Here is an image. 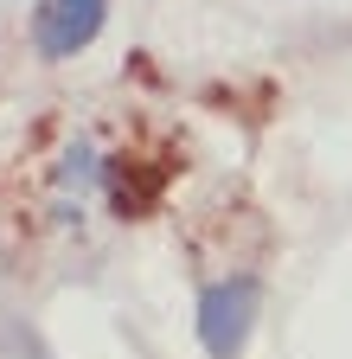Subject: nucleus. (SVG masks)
Listing matches in <instances>:
<instances>
[{"label":"nucleus","mask_w":352,"mask_h":359,"mask_svg":"<svg viewBox=\"0 0 352 359\" xmlns=\"http://www.w3.org/2000/svg\"><path fill=\"white\" fill-rule=\"evenodd\" d=\"M103 13H109V0H38L32 7V52L52 65L90 52L103 32Z\"/></svg>","instance_id":"2"},{"label":"nucleus","mask_w":352,"mask_h":359,"mask_svg":"<svg viewBox=\"0 0 352 359\" xmlns=\"http://www.w3.org/2000/svg\"><path fill=\"white\" fill-rule=\"evenodd\" d=\"M250 321H256V283L231 276V283H205L199 289V340H205L211 359H231L244 346Z\"/></svg>","instance_id":"3"},{"label":"nucleus","mask_w":352,"mask_h":359,"mask_svg":"<svg viewBox=\"0 0 352 359\" xmlns=\"http://www.w3.org/2000/svg\"><path fill=\"white\" fill-rule=\"evenodd\" d=\"M128 180L154 187V167L128 154V142H115L97 122H64L38 142L32 167H26V212L32 231H83L97 218V205L109 199L115 212H141V199L128 193Z\"/></svg>","instance_id":"1"}]
</instances>
